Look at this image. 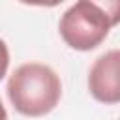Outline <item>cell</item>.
I'll return each mask as SVG.
<instances>
[{"label":"cell","mask_w":120,"mask_h":120,"mask_svg":"<svg viewBox=\"0 0 120 120\" xmlns=\"http://www.w3.org/2000/svg\"><path fill=\"white\" fill-rule=\"evenodd\" d=\"M8 98L13 109L24 116H45L62 96L60 77L45 64L30 62L19 66L8 81Z\"/></svg>","instance_id":"obj_1"},{"label":"cell","mask_w":120,"mask_h":120,"mask_svg":"<svg viewBox=\"0 0 120 120\" xmlns=\"http://www.w3.org/2000/svg\"><path fill=\"white\" fill-rule=\"evenodd\" d=\"M109 17L90 0H79L64 11L58 30L66 45L75 51H92L109 36Z\"/></svg>","instance_id":"obj_2"},{"label":"cell","mask_w":120,"mask_h":120,"mask_svg":"<svg viewBox=\"0 0 120 120\" xmlns=\"http://www.w3.org/2000/svg\"><path fill=\"white\" fill-rule=\"evenodd\" d=\"M88 90L99 103H120V49L96 58L88 71Z\"/></svg>","instance_id":"obj_3"},{"label":"cell","mask_w":120,"mask_h":120,"mask_svg":"<svg viewBox=\"0 0 120 120\" xmlns=\"http://www.w3.org/2000/svg\"><path fill=\"white\" fill-rule=\"evenodd\" d=\"M92 4H96L111 21L112 26L120 24V0H90Z\"/></svg>","instance_id":"obj_4"},{"label":"cell","mask_w":120,"mask_h":120,"mask_svg":"<svg viewBox=\"0 0 120 120\" xmlns=\"http://www.w3.org/2000/svg\"><path fill=\"white\" fill-rule=\"evenodd\" d=\"M8 66H9V51H8L6 41L0 39V81L8 73Z\"/></svg>","instance_id":"obj_5"},{"label":"cell","mask_w":120,"mask_h":120,"mask_svg":"<svg viewBox=\"0 0 120 120\" xmlns=\"http://www.w3.org/2000/svg\"><path fill=\"white\" fill-rule=\"evenodd\" d=\"M21 4L26 6H39V8H54L58 4H62L64 0H19Z\"/></svg>","instance_id":"obj_6"},{"label":"cell","mask_w":120,"mask_h":120,"mask_svg":"<svg viewBox=\"0 0 120 120\" xmlns=\"http://www.w3.org/2000/svg\"><path fill=\"white\" fill-rule=\"evenodd\" d=\"M0 120H8V112H6V107L2 103V99H0Z\"/></svg>","instance_id":"obj_7"}]
</instances>
